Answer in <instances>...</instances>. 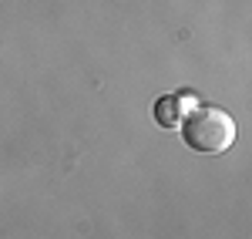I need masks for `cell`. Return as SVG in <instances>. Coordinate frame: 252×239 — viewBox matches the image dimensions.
Returning a JSON list of instances; mask_svg holds the SVG:
<instances>
[{"mask_svg": "<svg viewBox=\"0 0 252 239\" xmlns=\"http://www.w3.org/2000/svg\"><path fill=\"white\" fill-rule=\"evenodd\" d=\"M182 138L185 145L198 155H219L225 148H232L235 141V121L229 111L215 108V104H195L182 115Z\"/></svg>", "mask_w": 252, "mask_h": 239, "instance_id": "6da1fadb", "label": "cell"}, {"mask_svg": "<svg viewBox=\"0 0 252 239\" xmlns=\"http://www.w3.org/2000/svg\"><path fill=\"white\" fill-rule=\"evenodd\" d=\"M185 108H189L185 95H161L155 101V121L161 128H175L182 121V115H185Z\"/></svg>", "mask_w": 252, "mask_h": 239, "instance_id": "7a4b0ae2", "label": "cell"}]
</instances>
